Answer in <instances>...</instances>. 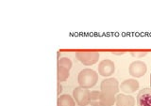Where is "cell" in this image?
<instances>
[{"label":"cell","mask_w":151,"mask_h":106,"mask_svg":"<svg viewBox=\"0 0 151 106\" xmlns=\"http://www.w3.org/2000/svg\"><path fill=\"white\" fill-rule=\"evenodd\" d=\"M116 102L114 95L104 93L101 90H94L90 95V104L92 106H112Z\"/></svg>","instance_id":"1"},{"label":"cell","mask_w":151,"mask_h":106,"mask_svg":"<svg viewBox=\"0 0 151 106\" xmlns=\"http://www.w3.org/2000/svg\"><path fill=\"white\" fill-rule=\"evenodd\" d=\"M98 81V74L92 69H84L78 73V82L83 88L89 89L96 86Z\"/></svg>","instance_id":"2"},{"label":"cell","mask_w":151,"mask_h":106,"mask_svg":"<svg viewBox=\"0 0 151 106\" xmlns=\"http://www.w3.org/2000/svg\"><path fill=\"white\" fill-rule=\"evenodd\" d=\"M99 57H100V54L96 51H80V52L76 54V57L78 60L86 66H91L96 64L98 61Z\"/></svg>","instance_id":"3"},{"label":"cell","mask_w":151,"mask_h":106,"mask_svg":"<svg viewBox=\"0 0 151 106\" xmlns=\"http://www.w3.org/2000/svg\"><path fill=\"white\" fill-rule=\"evenodd\" d=\"M90 95H91V92L81 86L76 87L73 91L74 100L78 106H87L90 104Z\"/></svg>","instance_id":"4"},{"label":"cell","mask_w":151,"mask_h":106,"mask_svg":"<svg viewBox=\"0 0 151 106\" xmlns=\"http://www.w3.org/2000/svg\"><path fill=\"white\" fill-rule=\"evenodd\" d=\"M100 89L104 93L115 96L119 92V83L115 78H108L101 82Z\"/></svg>","instance_id":"5"},{"label":"cell","mask_w":151,"mask_h":106,"mask_svg":"<svg viewBox=\"0 0 151 106\" xmlns=\"http://www.w3.org/2000/svg\"><path fill=\"white\" fill-rule=\"evenodd\" d=\"M146 71H147V67H146V64L144 63L143 61L132 62L129 69V74L135 78L144 76L146 73Z\"/></svg>","instance_id":"6"},{"label":"cell","mask_w":151,"mask_h":106,"mask_svg":"<svg viewBox=\"0 0 151 106\" xmlns=\"http://www.w3.org/2000/svg\"><path fill=\"white\" fill-rule=\"evenodd\" d=\"M98 73L101 76L108 77L113 74V72L115 71V66L110 59H105V60L101 61L98 64Z\"/></svg>","instance_id":"7"},{"label":"cell","mask_w":151,"mask_h":106,"mask_svg":"<svg viewBox=\"0 0 151 106\" xmlns=\"http://www.w3.org/2000/svg\"><path fill=\"white\" fill-rule=\"evenodd\" d=\"M137 104L138 106H151V89H142L137 96Z\"/></svg>","instance_id":"8"},{"label":"cell","mask_w":151,"mask_h":106,"mask_svg":"<svg viewBox=\"0 0 151 106\" xmlns=\"http://www.w3.org/2000/svg\"><path fill=\"white\" fill-rule=\"evenodd\" d=\"M121 91L125 93H133L139 88V82L135 79H127L121 83Z\"/></svg>","instance_id":"9"},{"label":"cell","mask_w":151,"mask_h":106,"mask_svg":"<svg viewBox=\"0 0 151 106\" xmlns=\"http://www.w3.org/2000/svg\"><path fill=\"white\" fill-rule=\"evenodd\" d=\"M135 99L132 96L118 94L116 97V106H134Z\"/></svg>","instance_id":"10"},{"label":"cell","mask_w":151,"mask_h":106,"mask_svg":"<svg viewBox=\"0 0 151 106\" xmlns=\"http://www.w3.org/2000/svg\"><path fill=\"white\" fill-rule=\"evenodd\" d=\"M58 106H76L74 98L68 94H63L59 97Z\"/></svg>","instance_id":"11"},{"label":"cell","mask_w":151,"mask_h":106,"mask_svg":"<svg viewBox=\"0 0 151 106\" xmlns=\"http://www.w3.org/2000/svg\"><path fill=\"white\" fill-rule=\"evenodd\" d=\"M69 75H70L69 70H67V69H65L63 67L58 66V81H59V83L66 81L68 79Z\"/></svg>","instance_id":"12"},{"label":"cell","mask_w":151,"mask_h":106,"mask_svg":"<svg viewBox=\"0 0 151 106\" xmlns=\"http://www.w3.org/2000/svg\"><path fill=\"white\" fill-rule=\"evenodd\" d=\"M58 66L63 67V68L67 69V70L70 71L71 68H72V61H71L70 59L67 58V57H61L60 60H59Z\"/></svg>","instance_id":"13"},{"label":"cell","mask_w":151,"mask_h":106,"mask_svg":"<svg viewBox=\"0 0 151 106\" xmlns=\"http://www.w3.org/2000/svg\"><path fill=\"white\" fill-rule=\"evenodd\" d=\"M131 56L134 57H143L147 54V52H143V51H136V52H131Z\"/></svg>","instance_id":"14"},{"label":"cell","mask_w":151,"mask_h":106,"mask_svg":"<svg viewBox=\"0 0 151 106\" xmlns=\"http://www.w3.org/2000/svg\"><path fill=\"white\" fill-rule=\"evenodd\" d=\"M60 92H61V86H60V84L59 83V85H58V94L59 95L60 94Z\"/></svg>","instance_id":"15"},{"label":"cell","mask_w":151,"mask_h":106,"mask_svg":"<svg viewBox=\"0 0 151 106\" xmlns=\"http://www.w3.org/2000/svg\"><path fill=\"white\" fill-rule=\"evenodd\" d=\"M113 53H114L115 54H124L125 52H118V53L117 52H113Z\"/></svg>","instance_id":"16"}]
</instances>
